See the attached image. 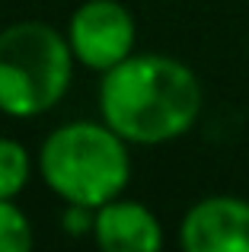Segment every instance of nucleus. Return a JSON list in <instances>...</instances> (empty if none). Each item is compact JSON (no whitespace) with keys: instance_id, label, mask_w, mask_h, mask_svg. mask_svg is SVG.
Segmentation results:
<instances>
[{"instance_id":"f257e3e1","label":"nucleus","mask_w":249,"mask_h":252,"mask_svg":"<svg viewBox=\"0 0 249 252\" xmlns=\"http://www.w3.org/2000/svg\"><path fill=\"white\" fill-rule=\"evenodd\" d=\"M99 112L128 144H166L198 122L201 83L176 58L131 55L102 74Z\"/></svg>"},{"instance_id":"f03ea898","label":"nucleus","mask_w":249,"mask_h":252,"mask_svg":"<svg viewBox=\"0 0 249 252\" xmlns=\"http://www.w3.org/2000/svg\"><path fill=\"white\" fill-rule=\"evenodd\" d=\"M124 144L128 141L106 122H70L42 144L38 172L67 204L102 208L128 185L131 157Z\"/></svg>"},{"instance_id":"7ed1b4c3","label":"nucleus","mask_w":249,"mask_h":252,"mask_svg":"<svg viewBox=\"0 0 249 252\" xmlns=\"http://www.w3.org/2000/svg\"><path fill=\"white\" fill-rule=\"evenodd\" d=\"M70 42L48 23H13L0 32V112L32 118L55 109L70 86Z\"/></svg>"},{"instance_id":"20e7f679","label":"nucleus","mask_w":249,"mask_h":252,"mask_svg":"<svg viewBox=\"0 0 249 252\" xmlns=\"http://www.w3.org/2000/svg\"><path fill=\"white\" fill-rule=\"evenodd\" d=\"M134 16L115 0H90L70 16L67 42L74 58L102 74L134 55Z\"/></svg>"},{"instance_id":"39448f33","label":"nucleus","mask_w":249,"mask_h":252,"mask_svg":"<svg viewBox=\"0 0 249 252\" xmlns=\"http://www.w3.org/2000/svg\"><path fill=\"white\" fill-rule=\"evenodd\" d=\"M188 252H249V201L237 195H211L188 208L179 227Z\"/></svg>"},{"instance_id":"423d86ee","label":"nucleus","mask_w":249,"mask_h":252,"mask_svg":"<svg viewBox=\"0 0 249 252\" xmlns=\"http://www.w3.org/2000/svg\"><path fill=\"white\" fill-rule=\"evenodd\" d=\"M93 236L106 252H156L163 246V230L154 211L122 198H112L96 208Z\"/></svg>"},{"instance_id":"0eeeda50","label":"nucleus","mask_w":249,"mask_h":252,"mask_svg":"<svg viewBox=\"0 0 249 252\" xmlns=\"http://www.w3.org/2000/svg\"><path fill=\"white\" fill-rule=\"evenodd\" d=\"M29 182V154L23 144L0 137V198H16Z\"/></svg>"},{"instance_id":"6e6552de","label":"nucleus","mask_w":249,"mask_h":252,"mask_svg":"<svg viewBox=\"0 0 249 252\" xmlns=\"http://www.w3.org/2000/svg\"><path fill=\"white\" fill-rule=\"evenodd\" d=\"M32 246V223L13 198H0V252H26Z\"/></svg>"},{"instance_id":"1a4fd4ad","label":"nucleus","mask_w":249,"mask_h":252,"mask_svg":"<svg viewBox=\"0 0 249 252\" xmlns=\"http://www.w3.org/2000/svg\"><path fill=\"white\" fill-rule=\"evenodd\" d=\"M64 227H67V233H74V236L90 233V230L96 227V208H87V204H67Z\"/></svg>"}]
</instances>
